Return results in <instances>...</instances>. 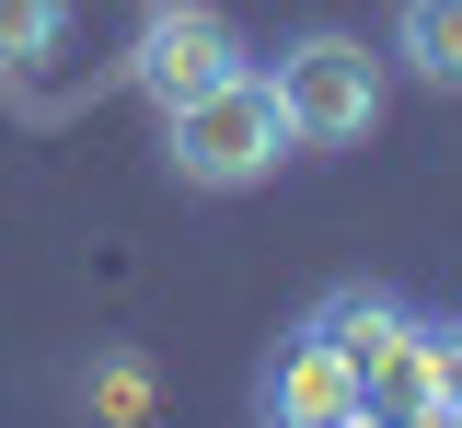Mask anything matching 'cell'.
Segmentation results:
<instances>
[{
  "label": "cell",
  "mask_w": 462,
  "mask_h": 428,
  "mask_svg": "<svg viewBox=\"0 0 462 428\" xmlns=\"http://www.w3.org/2000/svg\"><path fill=\"white\" fill-rule=\"evenodd\" d=\"M231 70H243V35H231L220 12H197V0H162L151 23H139V47H127V81L151 93V105H197V93H220Z\"/></svg>",
  "instance_id": "4"
},
{
  "label": "cell",
  "mask_w": 462,
  "mask_h": 428,
  "mask_svg": "<svg viewBox=\"0 0 462 428\" xmlns=\"http://www.w3.org/2000/svg\"><path fill=\"white\" fill-rule=\"evenodd\" d=\"M416 405H462V312H416Z\"/></svg>",
  "instance_id": "8"
},
{
  "label": "cell",
  "mask_w": 462,
  "mask_h": 428,
  "mask_svg": "<svg viewBox=\"0 0 462 428\" xmlns=\"http://www.w3.org/2000/svg\"><path fill=\"white\" fill-rule=\"evenodd\" d=\"M300 324H312V336H324V348L370 382V405H382V417H416V312H404L393 290L346 278V290H324Z\"/></svg>",
  "instance_id": "3"
},
{
  "label": "cell",
  "mask_w": 462,
  "mask_h": 428,
  "mask_svg": "<svg viewBox=\"0 0 462 428\" xmlns=\"http://www.w3.org/2000/svg\"><path fill=\"white\" fill-rule=\"evenodd\" d=\"M393 428H462V405H416V417H393Z\"/></svg>",
  "instance_id": "9"
},
{
  "label": "cell",
  "mask_w": 462,
  "mask_h": 428,
  "mask_svg": "<svg viewBox=\"0 0 462 428\" xmlns=\"http://www.w3.org/2000/svg\"><path fill=\"white\" fill-rule=\"evenodd\" d=\"M393 59L428 93H462V0H404L393 12Z\"/></svg>",
  "instance_id": "6"
},
{
  "label": "cell",
  "mask_w": 462,
  "mask_h": 428,
  "mask_svg": "<svg viewBox=\"0 0 462 428\" xmlns=\"http://www.w3.org/2000/svg\"><path fill=\"white\" fill-rule=\"evenodd\" d=\"M278 105H289V139L300 151H358L370 127H382V59L336 35V23H312V35H289L278 47Z\"/></svg>",
  "instance_id": "2"
},
{
  "label": "cell",
  "mask_w": 462,
  "mask_h": 428,
  "mask_svg": "<svg viewBox=\"0 0 462 428\" xmlns=\"http://www.w3.org/2000/svg\"><path fill=\"white\" fill-rule=\"evenodd\" d=\"M346 428H393V417H382V405H370V417H346Z\"/></svg>",
  "instance_id": "10"
},
{
  "label": "cell",
  "mask_w": 462,
  "mask_h": 428,
  "mask_svg": "<svg viewBox=\"0 0 462 428\" xmlns=\"http://www.w3.org/2000/svg\"><path fill=\"white\" fill-rule=\"evenodd\" d=\"M289 151H300V139H289V105H278L266 70H231L220 93H197V105L162 116V163H173V185H197V197H243V185L278 174Z\"/></svg>",
  "instance_id": "1"
},
{
  "label": "cell",
  "mask_w": 462,
  "mask_h": 428,
  "mask_svg": "<svg viewBox=\"0 0 462 428\" xmlns=\"http://www.w3.org/2000/svg\"><path fill=\"white\" fill-rule=\"evenodd\" d=\"M254 405H266V428H346V417H370V382L300 324L278 359H266V382H254Z\"/></svg>",
  "instance_id": "5"
},
{
  "label": "cell",
  "mask_w": 462,
  "mask_h": 428,
  "mask_svg": "<svg viewBox=\"0 0 462 428\" xmlns=\"http://www.w3.org/2000/svg\"><path fill=\"white\" fill-rule=\"evenodd\" d=\"M58 47H69V0H0V81L47 70Z\"/></svg>",
  "instance_id": "7"
}]
</instances>
